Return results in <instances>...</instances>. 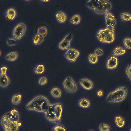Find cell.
Listing matches in <instances>:
<instances>
[{
	"mask_svg": "<svg viewBox=\"0 0 131 131\" xmlns=\"http://www.w3.org/2000/svg\"><path fill=\"white\" fill-rule=\"evenodd\" d=\"M19 117L18 112L15 109L5 114L1 120V125L4 131H18L21 125Z\"/></svg>",
	"mask_w": 131,
	"mask_h": 131,
	"instance_id": "1",
	"label": "cell"
},
{
	"mask_svg": "<svg viewBox=\"0 0 131 131\" xmlns=\"http://www.w3.org/2000/svg\"><path fill=\"white\" fill-rule=\"evenodd\" d=\"M51 104L48 99L45 97L39 96L34 98L26 106L29 110L35 111L45 114L48 112Z\"/></svg>",
	"mask_w": 131,
	"mask_h": 131,
	"instance_id": "2",
	"label": "cell"
},
{
	"mask_svg": "<svg viewBox=\"0 0 131 131\" xmlns=\"http://www.w3.org/2000/svg\"><path fill=\"white\" fill-rule=\"evenodd\" d=\"M86 5L96 13L100 14L109 11L112 7L110 2L107 0H90L86 3Z\"/></svg>",
	"mask_w": 131,
	"mask_h": 131,
	"instance_id": "3",
	"label": "cell"
},
{
	"mask_svg": "<svg viewBox=\"0 0 131 131\" xmlns=\"http://www.w3.org/2000/svg\"><path fill=\"white\" fill-rule=\"evenodd\" d=\"M62 111V106L61 103L51 105L48 112L45 114V117L51 122L58 123L60 121Z\"/></svg>",
	"mask_w": 131,
	"mask_h": 131,
	"instance_id": "4",
	"label": "cell"
},
{
	"mask_svg": "<svg viewBox=\"0 0 131 131\" xmlns=\"http://www.w3.org/2000/svg\"><path fill=\"white\" fill-rule=\"evenodd\" d=\"M115 29L111 25L104 29H101L97 32L96 37L99 41L105 43H110L114 40Z\"/></svg>",
	"mask_w": 131,
	"mask_h": 131,
	"instance_id": "5",
	"label": "cell"
},
{
	"mask_svg": "<svg viewBox=\"0 0 131 131\" xmlns=\"http://www.w3.org/2000/svg\"><path fill=\"white\" fill-rule=\"evenodd\" d=\"M127 90L125 87H119L110 93L107 96L106 101L111 103L121 102L126 97Z\"/></svg>",
	"mask_w": 131,
	"mask_h": 131,
	"instance_id": "6",
	"label": "cell"
},
{
	"mask_svg": "<svg viewBox=\"0 0 131 131\" xmlns=\"http://www.w3.org/2000/svg\"><path fill=\"white\" fill-rule=\"evenodd\" d=\"M63 85L65 90L70 93L75 92L77 90L76 83L70 77H67L65 79L63 83Z\"/></svg>",
	"mask_w": 131,
	"mask_h": 131,
	"instance_id": "7",
	"label": "cell"
},
{
	"mask_svg": "<svg viewBox=\"0 0 131 131\" xmlns=\"http://www.w3.org/2000/svg\"><path fill=\"white\" fill-rule=\"evenodd\" d=\"M26 29L25 25L22 23H19L15 27L13 31V35L14 38L19 40L23 36Z\"/></svg>",
	"mask_w": 131,
	"mask_h": 131,
	"instance_id": "8",
	"label": "cell"
},
{
	"mask_svg": "<svg viewBox=\"0 0 131 131\" xmlns=\"http://www.w3.org/2000/svg\"><path fill=\"white\" fill-rule=\"evenodd\" d=\"M79 52L77 50L70 49L67 51L65 55V57L69 61L74 62L77 58L80 55Z\"/></svg>",
	"mask_w": 131,
	"mask_h": 131,
	"instance_id": "9",
	"label": "cell"
},
{
	"mask_svg": "<svg viewBox=\"0 0 131 131\" xmlns=\"http://www.w3.org/2000/svg\"><path fill=\"white\" fill-rule=\"evenodd\" d=\"M72 38V34L70 33L62 40L59 45V47L61 50L69 49L70 47V42Z\"/></svg>",
	"mask_w": 131,
	"mask_h": 131,
	"instance_id": "10",
	"label": "cell"
},
{
	"mask_svg": "<svg viewBox=\"0 0 131 131\" xmlns=\"http://www.w3.org/2000/svg\"><path fill=\"white\" fill-rule=\"evenodd\" d=\"M118 64L117 58L113 56H110L108 58L106 67L108 69H114Z\"/></svg>",
	"mask_w": 131,
	"mask_h": 131,
	"instance_id": "11",
	"label": "cell"
},
{
	"mask_svg": "<svg viewBox=\"0 0 131 131\" xmlns=\"http://www.w3.org/2000/svg\"><path fill=\"white\" fill-rule=\"evenodd\" d=\"M79 82L81 86L86 90H90L93 87V83L91 80L88 79H82L79 80Z\"/></svg>",
	"mask_w": 131,
	"mask_h": 131,
	"instance_id": "12",
	"label": "cell"
},
{
	"mask_svg": "<svg viewBox=\"0 0 131 131\" xmlns=\"http://www.w3.org/2000/svg\"><path fill=\"white\" fill-rule=\"evenodd\" d=\"M105 18L107 26L111 25L114 27L116 23L115 18L114 15L110 12H107L105 15Z\"/></svg>",
	"mask_w": 131,
	"mask_h": 131,
	"instance_id": "13",
	"label": "cell"
},
{
	"mask_svg": "<svg viewBox=\"0 0 131 131\" xmlns=\"http://www.w3.org/2000/svg\"><path fill=\"white\" fill-rule=\"evenodd\" d=\"M16 12L14 8H10L8 9L5 13L6 18L10 20L14 19L16 16Z\"/></svg>",
	"mask_w": 131,
	"mask_h": 131,
	"instance_id": "14",
	"label": "cell"
},
{
	"mask_svg": "<svg viewBox=\"0 0 131 131\" xmlns=\"http://www.w3.org/2000/svg\"><path fill=\"white\" fill-rule=\"evenodd\" d=\"M9 83V79L6 74H0V85L1 86L6 87L8 85Z\"/></svg>",
	"mask_w": 131,
	"mask_h": 131,
	"instance_id": "15",
	"label": "cell"
},
{
	"mask_svg": "<svg viewBox=\"0 0 131 131\" xmlns=\"http://www.w3.org/2000/svg\"><path fill=\"white\" fill-rule=\"evenodd\" d=\"M55 17L58 21L61 23H64L67 19L66 15L62 11H59L57 13Z\"/></svg>",
	"mask_w": 131,
	"mask_h": 131,
	"instance_id": "16",
	"label": "cell"
},
{
	"mask_svg": "<svg viewBox=\"0 0 131 131\" xmlns=\"http://www.w3.org/2000/svg\"><path fill=\"white\" fill-rule=\"evenodd\" d=\"M78 104L80 107L85 109L89 108L90 105L89 100L87 99L84 98L80 100Z\"/></svg>",
	"mask_w": 131,
	"mask_h": 131,
	"instance_id": "17",
	"label": "cell"
},
{
	"mask_svg": "<svg viewBox=\"0 0 131 131\" xmlns=\"http://www.w3.org/2000/svg\"><path fill=\"white\" fill-rule=\"evenodd\" d=\"M115 122L116 126L119 128L123 127L125 124V120L120 116H117L115 117Z\"/></svg>",
	"mask_w": 131,
	"mask_h": 131,
	"instance_id": "18",
	"label": "cell"
},
{
	"mask_svg": "<svg viewBox=\"0 0 131 131\" xmlns=\"http://www.w3.org/2000/svg\"><path fill=\"white\" fill-rule=\"evenodd\" d=\"M126 52L125 49L120 47H117L112 52V55L115 56H120L124 54Z\"/></svg>",
	"mask_w": 131,
	"mask_h": 131,
	"instance_id": "19",
	"label": "cell"
},
{
	"mask_svg": "<svg viewBox=\"0 0 131 131\" xmlns=\"http://www.w3.org/2000/svg\"><path fill=\"white\" fill-rule=\"evenodd\" d=\"M51 93L53 97L56 99L59 98L61 95V90L57 88H53L51 91Z\"/></svg>",
	"mask_w": 131,
	"mask_h": 131,
	"instance_id": "20",
	"label": "cell"
},
{
	"mask_svg": "<svg viewBox=\"0 0 131 131\" xmlns=\"http://www.w3.org/2000/svg\"><path fill=\"white\" fill-rule=\"evenodd\" d=\"M43 39V36L37 34L34 36L33 40V43L35 45H37L42 42Z\"/></svg>",
	"mask_w": 131,
	"mask_h": 131,
	"instance_id": "21",
	"label": "cell"
},
{
	"mask_svg": "<svg viewBox=\"0 0 131 131\" xmlns=\"http://www.w3.org/2000/svg\"><path fill=\"white\" fill-rule=\"evenodd\" d=\"M18 56V53L15 52H11L8 54L5 57L7 60L13 61L17 59Z\"/></svg>",
	"mask_w": 131,
	"mask_h": 131,
	"instance_id": "22",
	"label": "cell"
},
{
	"mask_svg": "<svg viewBox=\"0 0 131 131\" xmlns=\"http://www.w3.org/2000/svg\"><path fill=\"white\" fill-rule=\"evenodd\" d=\"M121 20L123 21H131V14L128 12H123L120 14Z\"/></svg>",
	"mask_w": 131,
	"mask_h": 131,
	"instance_id": "23",
	"label": "cell"
},
{
	"mask_svg": "<svg viewBox=\"0 0 131 131\" xmlns=\"http://www.w3.org/2000/svg\"><path fill=\"white\" fill-rule=\"evenodd\" d=\"M35 73L37 74H41L43 73L45 71V69L44 66L42 64L36 66L34 69Z\"/></svg>",
	"mask_w": 131,
	"mask_h": 131,
	"instance_id": "24",
	"label": "cell"
},
{
	"mask_svg": "<svg viewBox=\"0 0 131 131\" xmlns=\"http://www.w3.org/2000/svg\"><path fill=\"white\" fill-rule=\"evenodd\" d=\"M21 98L22 96L20 94L15 95L13 96L12 99V103L14 105L19 104L20 102Z\"/></svg>",
	"mask_w": 131,
	"mask_h": 131,
	"instance_id": "25",
	"label": "cell"
},
{
	"mask_svg": "<svg viewBox=\"0 0 131 131\" xmlns=\"http://www.w3.org/2000/svg\"><path fill=\"white\" fill-rule=\"evenodd\" d=\"M88 59L89 62L92 64H96L98 61L97 56L94 54H90L88 56Z\"/></svg>",
	"mask_w": 131,
	"mask_h": 131,
	"instance_id": "26",
	"label": "cell"
},
{
	"mask_svg": "<svg viewBox=\"0 0 131 131\" xmlns=\"http://www.w3.org/2000/svg\"><path fill=\"white\" fill-rule=\"evenodd\" d=\"M81 18L80 16L78 15H75L72 17L70 20V21L73 24H77L80 22Z\"/></svg>",
	"mask_w": 131,
	"mask_h": 131,
	"instance_id": "27",
	"label": "cell"
},
{
	"mask_svg": "<svg viewBox=\"0 0 131 131\" xmlns=\"http://www.w3.org/2000/svg\"><path fill=\"white\" fill-rule=\"evenodd\" d=\"M123 43L124 46L127 48L131 49V38L127 37L124 38Z\"/></svg>",
	"mask_w": 131,
	"mask_h": 131,
	"instance_id": "28",
	"label": "cell"
},
{
	"mask_svg": "<svg viewBox=\"0 0 131 131\" xmlns=\"http://www.w3.org/2000/svg\"><path fill=\"white\" fill-rule=\"evenodd\" d=\"M99 129L100 131H110V126L107 124L105 123L101 124L99 126Z\"/></svg>",
	"mask_w": 131,
	"mask_h": 131,
	"instance_id": "29",
	"label": "cell"
},
{
	"mask_svg": "<svg viewBox=\"0 0 131 131\" xmlns=\"http://www.w3.org/2000/svg\"><path fill=\"white\" fill-rule=\"evenodd\" d=\"M52 131H66L64 127L61 125H56L53 127L52 130Z\"/></svg>",
	"mask_w": 131,
	"mask_h": 131,
	"instance_id": "30",
	"label": "cell"
},
{
	"mask_svg": "<svg viewBox=\"0 0 131 131\" xmlns=\"http://www.w3.org/2000/svg\"><path fill=\"white\" fill-rule=\"evenodd\" d=\"M6 42L7 44L10 46L15 45L17 43V41L15 39L12 38L7 39L6 40Z\"/></svg>",
	"mask_w": 131,
	"mask_h": 131,
	"instance_id": "31",
	"label": "cell"
},
{
	"mask_svg": "<svg viewBox=\"0 0 131 131\" xmlns=\"http://www.w3.org/2000/svg\"><path fill=\"white\" fill-rule=\"evenodd\" d=\"M47 82V79L45 77H42L39 80V83L41 85H44L46 84Z\"/></svg>",
	"mask_w": 131,
	"mask_h": 131,
	"instance_id": "32",
	"label": "cell"
},
{
	"mask_svg": "<svg viewBox=\"0 0 131 131\" xmlns=\"http://www.w3.org/2000/svg\"><path fill=\"white\" fill-rule=\"evenodd\" d=\"M126 72L127 75L131 81V65L127 67L126 69Z\"/></svg>",
	"mask_w": 131,
	"mask_h": 131,
	"instance_id": "33",
	"label": "cell"
},
{
	"mask_svg": "<svg viewBox=\"0 0 131 131\" xmlns=\"http://www.w3.org/2000/svg\"><path fill=\"white\" fill-rule=\"evenodd\" d=\"M95 53L97 56H99L102 55L103 54V52L101 49L98 48L95 51Z\"/></svg>",
	"mask_w": 131,
	"mask_h": 131,
	"instance_id": "34",
	"label": "cell"
},
{
	"mask_svg": "<svg viewBox=\"0 0 131 131\" xmlns=\"http://www.w3.org/2000/svg\"><path fill=\"white\" fill-rule=\"evenodd\" d=\"M7 68L5 67H2L0 68V74H6Z\"/></svg>",
	"mask_w": 131,
	"mask_h": 131,
	"instance_id": "35",
	"label": "cell"
},
{
	"mask_svg": "<svg viewBox=\"0 0 131 131\" xmlns=\"http://www.w3.org/2000/svg\"><path fill=\"white\" fill-rule=\"evenodd\" d=\"M97 96L99 97L102 96L103 95V91L101 90H99L98 91L97 93Z\"/></svg>",
	"mask_w": 131,
	"mask_h": 131,
	"instance_id": "36",
	"label": "cell"
},
{
	"mask_svg": "<svg viewBox=\"0 0 131 131\" xmlns=\"http://www.w3.org/2000/svg\"><path fill=\"white\" fill-rule=\"evenodd\" d=\"M41 1L44 2H46L49 1V0H41Z\"/></svg>",
	"mask_w": 131,
	"mask_h": 131,
	"instance_id": "37",
	"label": "cell"
},
{
	"mask_svg": "<svg viewBox=\"0 0 131 131\" xmlns=\"http://www.w3.org/2000/svg\"><path fill=\"white\" fill-rule=\"evenodd\" d=\"M130 131H131V129H130Z\"/></svg>",
	"mask_w": 131,
	"mask_h": 131,
	"instance_id": "38",
	"label": "cell"
},
{
	"mask_svg": "<svg viewBox=\"0 0 131 131\" xmlns=\"http://www.w3.org/2000/svg\"></svg>",
	"mask_w": 131,
	"mask_h": 131,
	"instance_id": "39",
	"label": "cell"
}]
</instances>
